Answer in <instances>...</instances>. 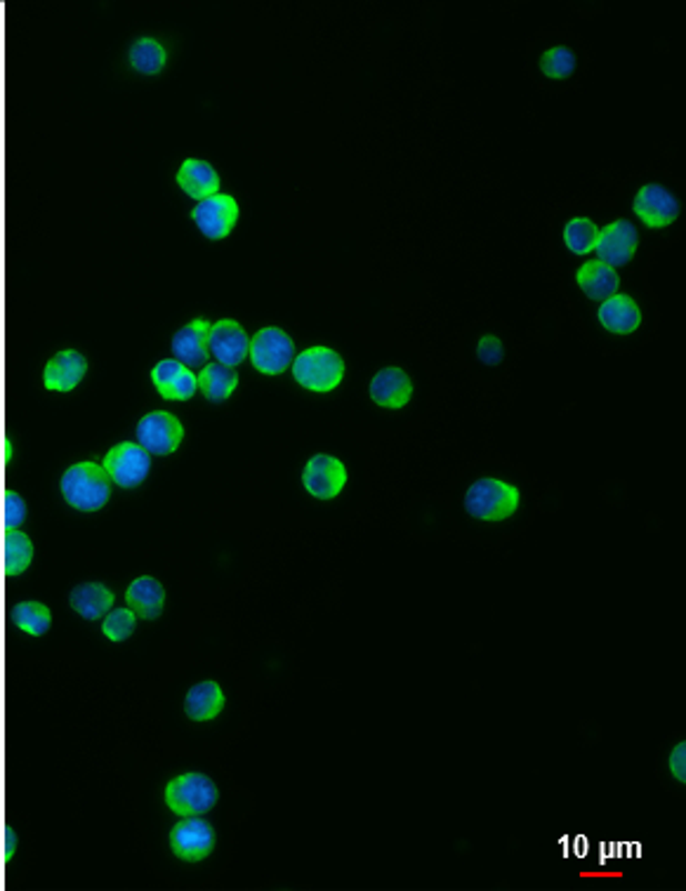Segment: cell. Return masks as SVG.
Wrapping results in <instances>:
<instances>
[{
    "instance_id": "1",
    "label": "cell",
    "mask_w": 686,
    "mask_h": 891,
    "mask_svg": "<svg viewBox=\"0 0 686 891\" xmlns=\"http://www.w3.org/2000/svg\"><path fill=\"white\" fill-rule=\"evenodd\" d=\"M60 493L75 512H100L111 495V479L100 462L83 460L64 470Z\"/></svg>"
},
{
    "instance_id": "2",
    "label": "cell",
    "mask_w": 686,
    "mask_h": 891,
    "mask_svg": "<svg viewBox=\"0 0 686 891\" xmlns=\"http://www.w3.org/2000/svg\"><path fill=\"white\" fill-rule=\"evenodd\" d=\"M522 505V493L514 483L498 479V477H484L476 479L465 493V510L474 519L486 521V524H498L517 514Z\"/></svg>"
},
{
    "instance_id": "3",
    "label": "cell",
    "mask_w": 686,
    "mask_h": 891,
    "mask_svg": "<svg viewBox=\"0 0 686 891\" xmlns=\"http://www.w3.org/2000/svg\"><path fill=\"white\" fill-rule=\"evenodd\" d=\"M293 378L304 390L314 394H329L345 380V359L331 347H310L293 359Z\"/></svg>"
},
{
    "instance_id": "4",
    "label": "cell",
    "mask_w": 686,
    "mask_h": 891,
    "mask_svg": "<svg viewBox=\"0 0 686 891\" xmlns=\"http://www.w3.org/2000/svg\"><path fill=\"white\" fill-rule=\"evenodd\" d=\"M218 800H220V790H218L215 781L199 771L180 773V777L170 779L163 788L165 807L182 819L208 813L218 804Z\"/></svg>"
},
{
    "instance_id": "5",
    "label": "cell",
    "mask_w": 686,
    "mask_h": 891,
    "mask_svg": "<svg viewBox=\"0 0 686 891\" xmlns=\"http://www.w3.org/2000/svg\"><path fill=\"white\" fill-rule=\"evenodd\" d=\"M248 357L262 376H281L295 359V342L283 328L264 326L253 336Z\"/></svg>"
},
{
    "instance_id": "6",
    "label": "cell",
    "mask_w": 686,
    "mask_h": 891,
    "mask_svg": "<svg viewBox=\"0 0 686 891\" xmlns=\"http://www.w3.org/2000/svg\"><path fill=\"white\" fill-rule=\"evenodd\" d=\"M102 468L119 489H138L151 472V458L140 443L121 441L107 451Z\"/></svg>"
},
{
    "instance_id": "7",
    "label": "cell",
    "mask_w": 686,
    "mask_h": 891,
    "mask_svg": "<svg viewBox=\"0 0 686 891\" xmlns=\"http://www.w3.org/2000/svg\"><path fill=\"white\" fill-rule=\"evenodd\" d=\"M170 851L182 863H201L213 857L215 830L199 817H184L170 830Z\"/></svg>"
},
{
    "instance_id": "8",
    "label": "cell",
    "mask_w": 686,
    "mask_h": 891,
    "mask_svg": "<svg viewBox=\"0 0 686 891\" xmlns=\"http://www.w3.org/2000/svg\"><path fill=\"white\" fill-rule=\"evenodd\" d=\"M138 443L151 455H173L184 441V424L168 411L147 413L135 430Z\"/></svg>"
},
{
    "instance_id": "9",
    "label": "cell",
    "mask_w": 686,
    "mask_h": 891,
    "mask_svg": "<svg viewBox=\"0 0 686 891\" xmlns=\"http://www.w3.org/2000/svg\"><path fill=\"white\" fill-rule=\"evenodd\" d=\"M347 464L335 455L319 453L302 470V487L316 500H333L347 489Z\"/></svg>"
},
{
    "instance_id": "10",
    "label": "cell",
    "mask_w": 686,
    "mask_h": 891,
    "mask_svg": "<svg viewBox=\"0 0 686 891\" xmlns=\"http://www.w3.org/2000/svg\"><path fill=\"white\" fill-rule=\"evenodd\" d=\"M241 218L239 201L229 193H215L211 199H203L194 206L192 220L201 234L211 241H222L236 229Z\"/></svg>"
},
{
    "instance_id": "11",
    "label": "cell",
    "mask_w": 686,
    "mask_h": 891,
    "mask_svg": "<svg viewBox=\"0 0 686 891\" xmlns=\"http://www.w3.org/2000/svg\"><path fill=\"white\" fill-rule=\"evenodd\" d=\"M208 350L218 359V363L234 368L245 361L251 352V338L243 331V326L234 319H220L211 323L208 333Z\"/></svg>"
},
{
    "instance_id": "12",
    "label": "cell",
    "mask_w": 686,
    "mask_h": 891,
    "mask_svg": "<svg viewBox=\"0 0 686 891\" xmlns=\"http://www.w3.org/2000/svg\"><path fill=\"white\" fill-rule=\"evenodd\" d=\"M88 359L79 350H62L48 359L43 368V387L48 392L69 394L88 376Z\"/></svg>"
},
{
    "instance_id": "13",
    "label": "cell",
    "mask_w": 686,
    "mask_h": 891,
    "mask_svg": "<svg viewBox=\"0 0 686 891\" xmlns=\"http://www.w3.org/2000/svg\"><path fill=\"white\" fill-rule=\"evenodd\" d=\"M371 401L377 403L380 409L387 411H402L413 399V380L411 376L399 366H387L377 371L369 387Z\"/></svg>"
},
{
    "instance_id": "14",
    "label": "cell",
    "mask_w": 686,
    "mask_h": 891,
    "mask_svg": "<svg viewBox=\"0 0 686 891\" xmlns=\"http://www.w3.org/2000/svg\"><path fill=\"white\" fill-rule=\"evenodd\" d=\"M149 376L165 401H189L199 392V378L178 359L159 361Z\"/></svg>"
},
{
    "instance_id": "15",
    "label": "cell",
    "mask_w": 686,
    "mask_h": 891,
    "mask_svg": "<svg viewBox=\"0 0 686 891\" xmlns=\"http://www.w3.org/2000/svg\"><path fill=\"white\" fill-rule=\"evenodd\" d=\"M637 243H639L637 229L630 222L616 220L599 231V241L595 250L599 256V262L608 267H621L635 258Z\"/></svg>"
},
{
    "instance_id": "16",
    "label": "cell",
    "mask_w": 686,
    "mask_h": 891,
    "mask_svg": "<svg viewBox=\"0 0 686 891\" xmlns=\"http://www.w3.org/2000/svg\"><path fill=\"white\" fill-rule=\"evenodd\" d=\"M635 212L646 227H652V229L670 227L679 216V201L668 189L649 184L637 191Z\"/></svg>"
},
{
    "instance_id": "17",
    "label": "cell",
    "mask_w": 686,
    "mask_h": 891,
    "mask_svg": "<svg viewBox=\"0 0 686 891\" xmlns=\"http://www.w3.org/2000/svg\"><path fill=\"white\" fill-rule=\"evenodd\" d=\"M208 333H211V323L205 319H192L170 340V350L175 359L186 368H203L208 363Z\"/></svg>"
},
{
    "instance_id": "18",
    "label": "cell",
    "mask_w": 686,
    "mask_h": 891,
    "mask_svg": "<svg viewBox=\"0 0 686 891\" xmlns=\"http://www.w3.org/2000/svg\"><path fill=\"white\" fill-rule=\"evenodd\" d=\"M175 182L189 199H196V201L215 197V193H220V184H222L220 172L215 170V166L203 159H184L178 168Z\"/></svg>"
},
{
    "instance_id": "19",
    "label": "cell",
    "mask_w": 686,
    "mask_h": 891,
    "mask_svg": "<svg viewBox=\"0 0 686 891\" xmlns=\"http://www.w3.org/2000/svg\"><path fill=\"white\" fill-rule=\"evenodd\" d=\"M224 703H226V695H224L222 687L213 680H205L186 691L184 701H182V710H184L186 720H192L196 724H205V722L218 720L224 710Z\"/></svg>"
},
{
    "instance_id": "20",
    "label": "cell",
    "mask_w": 686,
    "mask_h": 891,
    "mask_svg": "<svg viewBox=\"0 0 686 891\" xmlns=\"http://www.w3.org/2000/svg\"><path fill=\"white\" fill-rule=\"evenodd\" d=\"M128 609L144 621H157L165 607V588L154 575H140L125 588Z\"/></svg>"
},
{
    "instance_id": "21",
    "label": "cell",
    "mask_w": 686,
    "mask_h": 891,
    "mask_svg": "<svg viewBox=\"0 0 686 891\" xmlns=\"http://www.w3.org/2000/svg\"><path fill=\"white\" fill-rule=\"evenodd\" d=\"M599 323L614 336H633L642 326V309L630 296H612L599 307Z\"/></svg>"
},
{
    "instance_id": "22",
    "label": "cell",
    "mask_w": 686,
    "mask_h": 891,
    "mask_svg": "<svg viewBox=\"0 0 686 891\" xmlns=\"http://www.w3.org/2000/svg\"><path fill=\"white\" fill-rule=\"evenodd\" d=\"M113 602L117 597L104 583H81L69 592V607L85 621H102L113 609Z\"/></svg>"
},
{
    "instance_id": "23",
    "label": "cell",
    "mask_w": 686,
    "mask_h": 891,
    "mask_svg": "<svg viewBox=\"0 0 686 891\" xmlns=\"http://www.w3.org/2000/svg\"><path fill=\"white\" fill-rule=\"evenodd\" d=\"M125 60L140 76H159L168 64V50L157 36H140L128 46Z\"/></svg>"
},
{
    "instance_id": "24",
    "label": "cell",
    "mask_w": 686,
    "mask_h": 891,
    "mask_svg": "<svg viewBox=\"0 0 686 891\" xmlns=\"http://www.w3.org/2000/svg\"><path fill=\"white\" fill-rule=\"evenodd\" d=\"M576 281H578V288L589 300H608L618 293V286H621L616 269L599 262V260L585 262L578 269Z\"/></svg>"
},
{
    "instance_id": "25",
    "label": "cell",
    "mask_w": 686,
    "mask_h": 891,
    "mask_svg": "<svg viewBox=\"0 0 686 891\" xmlns=\"http://www.w3.org/2000/svg\"><path fill=\"white\" fill-rule=\"evenodd\" d=\"M196 378H199V392L211 403H222L226 399H232L239 390V373L234 368L222 363H205Z\"/></svg>"
},
{
    "instance_id": "26",
    "label": "cell",
    "mask_w": 686,
    "mask_h": 891,
    "mask_svg": "<svg viewBox=\"0 0 686 891\" xmlns=\"http://www.w3.org/2000/svg\"><path fill=\"white\" fill-rule=\"evenodd\" d=\"M599 241V227L589 218H574L564 227V243L576 256L593 253Z\"/></svg>"
},
{
    "instance_id": "27",
    "label": "cell",
    "mask_w": 686,
    "mask_h": 891,
    "mask_svg": "<svg viewBox=\"0 0 686 891\" xmlns=\"http://www.w3.org/2000/svg\"><path fill=\"white\" fill-rule=\"evenodd\" d=\"M17 623L29 637H43L52 625V613L43 602H22L17 607Z\"/></svg>"
},
{
    "instance_id": "28",
    "label": "cell",
    "mask_w": 686,
    "mask_h": 891,
    "mask_svg": "<svg viewBox=\"0 0 686 891\" xmlns=\"http://www.w3.org/2000/svg\"><path fill=\"white\" fill-rule=\"evenodd\" d=\"M138 628V615L132 613L128 607H113L104 618H102V634L113 644H121L125 639L132 637Z\"/></svg>"
},
{
    "instance_id": "29",
    "label": "cell",
    "mask_w": 686,
    "mask_h": 891,
    "mask_svg": "<svg viewBox=\"0 0 686 891\" xmlns=\"http://www.w3.org/2000/svg\"><path fill=\"white\" fill-rule=\"evenodd\" d=\"M541 69H543L545 76H549V79H557V81L568 79V76L574 73V69H576V54H574V50L566 48V46L549 48L543 54Z\"/></svg>"
},
{
    "instance_id": "30",
    "label": "cell",
    "mask_w": 686,
    "mask_h": 891,
    "mask_svg": "<svg viewBox=\"0 0 686 891\" xmlns=\"http://www.w3.org/2000/svg\"><path fill=\"white\" fill-rule=\"evenodd\" d=\"M12 557L17 559V571H19V573H24V571L31 567L33 542H31V538H29L24 531H19V533H17V548H14Z\"/></svg>"
},
{
    "instance_id": "31",
    "label": "cell",
    "mask_w": 686,
    "mask_h": 891,
    "mask_svg": "<svg viewBox=\"0 0 686 891\" xmlns=\"http://www.w3.org/2000/svg\"><path fill=\"white\" fill-rule=\"evenodd\" d=\"M476 350H480V357H482L484 363H501L503 361V344L495 336L482 338V342H480V347H476Z\"/></svg>"
},
{
    "instance_id": "32",
    "label": "cell",
    "mask_w": 686,
    "mask_h": 891,
    "mask_svg": "<svg viewBox=\"0 0 686 891\" xmlns=\"http://www.w3.org/2000/svg\"><path fill=\"white\" fill-rule=\"evenodd\" d=\"M684 764H686V743L682 741V743L675 745V750H673V754H670V771H673L675 781H679V783L686 781V769H684Z\"/></svg>"
}]
</instances>
